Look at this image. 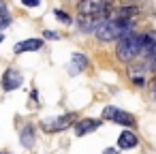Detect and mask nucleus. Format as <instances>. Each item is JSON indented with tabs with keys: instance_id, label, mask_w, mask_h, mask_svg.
Returning a JSON list of instances; mask_svg holds the SVG:
<instances>
[{
	"instance_id": "obj_1",
	"label": "nucleus",
	"mask_w": 156,
	"mask_h": 154,
	"mask_svg": "<svg viewBox=\"0 0 156 154\" xmlns=\"http://www.w3.org/2000/svg\"><path fill=\"white\" fill-rule=\"evenodd\" d=\"M141 52H143V34L128 32L115 43V58L120 62H133L141 56Z\"/></svg>"
},
{
	"instance_id": "obj_2",
	"label": "nucleus",
	"mask_w": 156,
	"mask_h": 154,
	"mask_svg": "<svg viewBox=\"0 0 156 154\" xmlns=\"http://www.w3.org/2000/svg\"><path fill=\"white\" fill-rule=\"evenodd\" d=\"M128 32H133V24L130 22H118V20H105L96 30L94 37L98 43H111V41H120L122 37H126Z\"/></svg>"
},
{
	"instance_id": "obj_3",
	"label": "nucleus",
	"mask_w": 156,
	"mask_h": 154,
	"mask_svg": "<svg viewBox=\"0 0 156 154\" xmlns=\"http://www.w3.org/2000/svg\"><path fill=\"white\" fill-rule=\"evenodd\" d=\"M111 0H79L77 13L79 15H109L111 11Z\"/></svg>"
},
{
	"instance_id": "obj_4",
	"label": "nucleus",
	"mask_w": 156,
	"mask_h": 154,
	"mask_svg": "<svg viewBox=\"0 0 156 154\" xmlns=\"http://www.w3.org/2000/svg\"><path fill=\"white\" fill-rule=\"evenodd\" d=\"M75 113H62V116H56V118H45V120H41V128L45 131V133H62V131H66L73 122H75Z\"/></svg>"
},
{
	"instance_id": "obj_5",
	"label": "nucleus",
	"mask_w": 156,
	"mask_h": 154,
	"mask_svg": "<svg viewBox=\"0 0 156 154\" xmlns=\"http://www.w3.org/2000/svg\"><path fill=\"white\" fill-rule=\"evenodd\" d=\"M103 120H109V122H115V124H122V126H135V116L120 109V107H113V105H107L103 107Z\"/></svg>"
},
{
	"instance_id": "obj_6",
	"label": "nucleus",
	"mask_w": 156,
	"mask_h": 154,
	"mask_svg": "<svg viewBox=\"0 0 156 154\" xmlns=\"http://www.w3.org/2000/svg\"><path fill=\"white\" fill-rule=\"evenodd\" d=\"M22 84H24V75H22L17 69L9 66V69L2 73V90H5V92L17 90V88H22Z\"/></svg>"
},
{
	"instance_id": "obj_7",
	"label": "nucleus",
	"mask_w": 156,
	"mask_h": 154,
	"mask_svg": "<svg viewBox=\"0 0 156 154\" xmlns=\"http://www.w3.org/2000/svg\"><path fill=\"white\" fill-rule=\"evenodd\" d=\"M128 77H130V81L135 84V86H145V75L150 73L147 71V66H145V62H139V64H130L128 66Z\"/></svg>"
},
{
	"instance_id": "obj_8",
	"label": "nucleus",
	"mask_w": 156,
	"mask_h": 154,
	"mask_svg": "<svg viewBox=\"0 0 156 154\" xmlns=\"http://www.w3.org/2000/svg\"><path fill=\"white\" fill-rule=\"evenodd\" d=\"M98 126H101V120H96V118H83V120H77V122H75V135H77V137H86L88 133L96 131Z\"/></svg>"
},
{
	"instance_id": "obj_9",
	"label": "nucleus",
	"mask_w": 156,
	"mask_h": 154,
	"mask_svg": "<svg viewBox=\"0 0 156 154\" xmlns=\"http://www.w3.org/2000/svg\"><path fill=\"white\" fill-rule=\"evenodd\" d=\"M43 49V39H26V41H20L13 45V52L20 56V54H28V52H39Z\"/></svg>"
},
{
	"instance_id": "obj_10",
	"label": "nucleus",
	"mask_w": 156,
	"mask_h": 154,
	"mask_svg": "<svg viewBox=\"0 0 156 154\" xmlns=\"http://www.w3.org/2000/svg\"><path fill=\"white\" fill-rule=\"evenodd\" d=\"M88 64H90V60H88L83 54L75 52V54L71 56V62H69V73H71V75H77V73H81L83 69H88Z\"/></svg>"
},
{
	"instance_id": "obj_11",
	"label": "nucleus",
	"mask_w": 156,
	"mask_h": 154,
	"mask_svg": "<svg viewBox=\"0 0 156 154\" xmlns=\"http://www.w3.org/2000/svg\"><path fill=\"white\" fill-rule=\"evenodd\" d=\"M137 143H139V137L133 131H122L120 137H118V148L120 150H133V148H137Z\"/></svg>"
},
{
	"instance_id": "obj_12",
	"label": "nucleus",
	"mask_w": 156,
	"mask_h": 154,
	"mask_svg": "<svg viewBox=\"0 0 156 154\" xmlns=\"http://www.w3.org/2000/svg\"><path fill=\"white\" fill-rule=\"evenodd\" d=\"M20 141H22L24 148H32V145H34V128H32L30 124L22 128V133H20Z\"/></svg>"
},
{
	"instance_id": "obj_13",
	"label": "nucleus",
	"mask_w": 156,
	"mask_h": 154,
	"mask_svg": "<svg viewBox=\"0 0 156 154\" xmlns=\"http://www.w3.org/2000/svg\"><path fill=\"white\" fill-rule=\"evenodd\" d=\"M54 15H56L64 26H71V24H73V17H71L66 11H62V9H54Z\"/></svg>"
},
{
	"instance_id": "obj_14",
	"label": "nucleus",
	"mask_w": 156,
	"mask_h": 154,
	"mask_svg": "<svg viewBox=\"0 0 156 154\" xmlns=\"http://www.w3.org/2000/svg\"><path fill=\"white\" fill-rule=\"evenodd\" d=\"M11 24H13V17L9 13H0V32H2L5 28H9Z\"/></svg>"
},
{
	"instance_id": "obj_15",
	"label": "nucleus",
	"mask_w": 156,
	"mask_h": 154,
	"mask_svg": "<svg viewBox=\"0 0 156 154\" xmlns=\"http://www.w3.org/2000/svg\"><path fill=\"white\" fill-rule=\"evenodd\" d=\"M20 2H22L24 7H28V9H37V7H41V0H20Z\"/></svg>"
},
{
	"instance_id": "obj_16",
	"label": "nucleus",
	"mask_w": 156,
	"mask_h": 154,
	"mask_svg": "<svg viewBox=\"0 0 156 154\" xmlns=\"http://www.w3.org/2000/svg\"><path fill=\"white\" fill-rule=\"evenodd\" d=\"M43 39H47V41H58V39H60V34H58V32H54V30H45V32H43Z\"/></svg>"
},
{
	"instance_id": "obj_17",
	"label": "nucleus",
	"mask_w": 156,
	"mask_h": 154,
	"mask_svg": "<svg viewBox=\"0 0 156 154\" xmlns=\"http://www.w3.org/2000/svg\"><path fill=\"white\" fill-rule=\"evenodd\" d=\"M0 13H7V2L5 0H0Z\"/></svg>"
},
{
	"instance_id": "obj_18",
	"label": "nucleus",
	"mask_w": 156,
	"mask_h": 154,
	"mask_svg": "<svg viewBox=\"0 0 156 154\" xmlns=\"http://www.w3.org/2000/svg\"><path fill=\"white\" fill-rule=\"evenodd\" d=\"M103 154H118V150H115V148H107Z\"/></svg>"
},
{
	"instance_id": "obj_19",
	"label": "nucleus",
	"mask_w": 156,
	"mask_h": 154,
	"mask_svg": "<svg viewBox=\"0 0 156 154\" xmlns=\"http://www.w3.org/2000/svg\"><path fill=\"white\" fill-rule=\"evenodd\" d=\"M150 86H152V92L156 94V75H154V79H152V84H150Z\"/></svg>"
},
{
	"instance_id": "obj_20",
	"label": "nucleus",
	"mask_w": 156,
	"mask_h": 154,
	"mask_svg": "<svg viewBox=\"0 0 156 154\" xmlns=\"http://www.w3.org/2000/svg\"><path fill=\"white\" fill-rule=\"evenodd\" d=\"M2 39H5V34H0V43H2Z\"/></svg>"
},
{
	"instance_id": "obj_21",
	"label": "nucleus",
	"mask_w": 156,
	"mask_h": 154,
	"mask_svg": "<svg viewBox=\"0 0 156 154\" xmlns=\"http://www.w3.org/2000/svg\"><path fill=\"white\" fill-rule=\"evenodd\" d=\"M0 154H11V152H0Z\"/></svg>"
},
{
	"instance_id": "obj_22",
	"label": "nucleus",
	"mask_w": 156,
	"mask_h": 154,
	"mask_svg": "<svg viewBox=\"0 0 156 154\" xmlns=\"http://www.w3.org/2000/svg\"><path fill=\"white\" fill-rule=\"evenodd\" d=\"M154 98H156V94H154Z\"/></svg>"
}]
</instances>
